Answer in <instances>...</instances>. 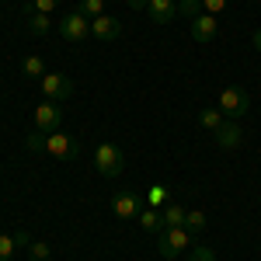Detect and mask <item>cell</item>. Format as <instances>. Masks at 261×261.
Instances as JSON below:
<instances>
[{"instance_id": "1", "label": "cell", "mask_w": 261, "mask_h": 261, "mask_svg": "<svg viewBox=\"0 0 261 261\" xmlns=\"http://www.w3.org/2000/svg\"><path fill=\"white\" fill-rule=\"evenodd\" d=\"M195 244V233L188 226H171V230H161L157 233V251L161 258H178L181 251H188Z\"/></svg>"}, {"instance_id": "2", "label": "cell", "mask_w": 261, "mask_h": 261, "mask_svg": "<svg viewBox=\"0 0 261 261\" xmlns=\"http://www.w3.org/2000/svg\"><path fill=\"white\" fill-rule=\"evenodd\" d=\"M94 167H98V174H105V178H119L122 167H125L122 146H115V143H101L98 150H94Z\"/></svg>"}, {"instance_id": "3", "label": "cell", "mask_w": 261, "mask_h": 261, "mask_svg": "<svg viewBox=\"0 0 261 261\" xmlns=\"http://www.w3.org/2000/svg\"><path fill=\"white\" fill-rule=\"evenodd\" d=\"M216 108H220L226 119H241V115H247V112H251V94H247V91H241V87H223Z\"/></svg>"}, {"instance_id": "4", "label": "cell", "mask_w": 261, "mask_h": 261, "mask_svg": "<svg viewBox=\"0 0 261 261\" xmlns=\"http://www.w3.org/2000/svg\"><path fill=\"white\" fill-rule=\"evenodd\" d=\"M42 150H45L49 157H56V161H73V157L81 153V143L73 140L70 133H45Z\"/></svg>"}, {"instance_id": "5", "label": "cell", "mask_w": 261, "mask_h": 261, "mask_svg": "<svg viewBox=\"0 0 261 261\" xmlns=\"http://www.w3.org/2000/svg\"><path fill=\"white\" fill-rule=\"evenodd\" d=\"M56 28H60V35L66 42H84L87 35H91V18H84L81 11H70Z\"/></svg>"}, {"instance_id": "6", "label": "cell", "mask_w": 261, "mask_h": 261, "mask_svg": "<svg viewBox=\"0 0 261 261\" xmlns=\"http://www.w3.org/2000/svg\"><path fill=\"white\" fill-rule=\"evenodd\" d=\"M35 129L39 133H60L63 129V108L56 101H42L35 108Z\"/></svg>"}, {"instance_id": "7", "label": "cell", "mask_w": 261, "mask_h": 261, "mask_svg": "<svg viewBox=\"0 0 261 261\" xmlns=\"http://www.w3.org/2000/svg\"><path fill=\"white\" fill-rule=\"evenodd\" d=\"M42 94H45V101L63 105V101L73 94V81L63 77V73H45V77H42Z\"/></svg>"}, {"instance_id": "8", "label": "cell", "mask_w": 261, "mask_h": 261, "mask_svg": "<svg viewBox=\"0 0 261 261\" xmlns=\"http://www.w3.org/2000/svg\"><path fill=\"white\" fill-rule=\"evenodd\" d=\"M112 213H115L119 220H140L143 199L136 195V192H119V195L112 199Z\"/></svg>"}, {"instance_id": "9", "label": "cell", "mask_w": 261, "mask_h": 261, "mask_svg": "<svg viewBox=\"0 0 261 261\" xmlns=\"http://www.w3.org/2000/svg\"><path fill=\"white\" fill-rule=\"evenodd\" d=\"M216 32H220V21H216V14H205V11H202L199 18H192V39L199 42V45L213 42V39H216Z\"/></svg>"}, {"instance_id": "10", "label": "cell", "mask_w": 261, "mask_h": 261, "mask_svg": "<svg viewBox=\"0 0 261 261\" xmlns=\"http://www.w3.org/2000/svg\"><path fill=\"white\" fill-rule=\"evenodd\" d=\"M91 32H94V39H101V42H115L122 35V21L112 18V14H101V18L91 21Z\"/></svg>"}, {"instance_id": "11", "label": "cell", "mask_w": 261, "mask_h": 261, "mask_svg": "<svg viewBox=\"0 0 261 261\" xmlns=\"http://www.w3.org/2000/svg\"><path fill=\"white\" fill-rule=\"evenodd\" d=\"M213 136H216V143H220L223 150H233V146H241V143H244V129L237 125V119H226Z\"/></svg>"}, {"instance_id": "12", "label": "cell", "mask_w": 261, "mask_h": 261, "mask_svg": "<svg viewBox=\"0 0 261 261\" xmlns=\"http://www.w3.org/2000/svg\"><path fill=\"white\" fill-rule=\"evenodd\" d=\"M146 11H150V21H157V24H171V21L178 18V0H150Z\"/></svg>"}, {"instance_id": "13", "label": "cell", "mask_w": 261, "mask_h": 261, "mask_svg": "<svg viewBox=\"0 0 261 261\" xmlns=\"http://www.w3.org/2000/svg\"><path fill=\"white\" fill-rule=\"evenodd\" d=\"M140 226L146 230V233H161V230H167V226H164V213L157 209V205H150V209L140 213Z\"/></svg>"}, {"instance_id": "14", "label": "cell", "mask_w": 261, "mask_h": 261, "mask_svg": "<svg viewBox=\"0 0 261 261\" xmlns=\"http://www.w3.org/2000/svg\"><path fill=\"white\" fill-rule=\"evenodd\" d=\"M223 122H226V115H223L220 108H202L199 112V125L205 129V133H216Z\"/></svg>"}, {"instance_id": "15", "label": "cell", "mask_w": 261, "mask_h": 261, "mask_svg": "<svg viewBox=\"0 0 261 261\" xmlns=\"http://www.w3.org/2000/svg\"><path fill=\"white\" fill-rule=\"evenodd\" d=\"M161 213H164V226L171 230V226H185V213H188V209H181L178 202H174V205H164Z\"/></svg>"}, {"instance_id": "16", "label": "cell", "mask_w": 261, "mask_h": 261, "mask_svg": "<svg viewBox=\"0 0 261 261\" xmlns=\"http://www.w3.org/2000/svg\"><path fill=\"white\" fill-rule=\"evenodd\" d=\"M21 70H24V77H32V81H42V77H45V63H42V56H28V60L21 63Z\"/></svg>"}, {"instance_id": "17", "label": "cell", "mask_w": 261, "mask_h": 261, "mask_svg": "<svg viewBox=\"0 0 261 261\" xmlns=\"http://www.w3.org/2000/svg\"><path fill=\"white\" fill-rule=\"evenodd\" d=\"M185 226H188V230L199 237L202 230H205V213H202V209H192V213H185Z\"/></svg>"}, {"instance_id": "18", "label": "cell", "mask_w": 261, "mask_h": 261, "mask_svg": "<svg viewBox=\"0 0 261 261\" xmlns=\"http://www.w3.org/2000/svg\"><path fill=\"white\" fill-rule=\"evenodd\" d=\"M77 11H81L84 18H101V14H105V0H81V7H77Z\"/></svg>"}, {"instance_id": "19", "label": "cell", "mask_w": 261, "mask_h": 261, "mask_svg": "<svg viewBox=\"0 0 261 261\" xmlns=\"http://www.w3.org/2000/svg\"><path fill=\"white\" fill-rule=\"evenodd\" d=\"M49 28H53V18L49 14H32V21H28V32L32 35H45Z\"/></svg>"}, {"instance_id": "20", "label": "cell", "mask_w": 261, "mask_h": 261, "mask_svg": "<svg viewBox=\"0 0 261 261\" xmlns=\"http://www.w3.org/2000/svg\"><path fill=\"white\" fill-rule=\"evenodd\" d=\"M199 14H202V0H181L178 4V18L192 21V18H199Z\"/></svg>"}, {"instance_id": "21", "label": "cell", "mask_w": 261, "mask_h": 261, "mask_svg": "<svg viewBox=\"0 0 261 261\" xmlns=\"http://www.w3.org/2000/svg\"><path fill=\"white\" fill-rule=\"evenodd\" d=\"M60 7V0H28V11L32 14H53Z\"/></svg>"}, {"instance_id": "22", "label": "cell", "mask_w": 261, "mask_h": 261, "mask_svg": "<svg viewBox=\"0 0 261 261\" xmlns=\"http://www.w3.org/2000/svg\"><path fill=\"white\" fill-rule=\"evenodd\" d=\"M188 261H216V251H213V247H205V244H195V247H192V254H188Z\"/></svg>"}, {"instance_id": "23", "label": "cell", "mask_w": 261, "mask_h": 261, "mask_svg": "<svg viewBox=\"0 0 261 261\" xmlns=\"http://www.w3.org/2000/svg\"><path fill=\"white\" fill-rule=\"evenodd\" d=\"M28 251H32V261H45L49 254H53V247L42 244V241H32V244H28Z\"/></svg>"}, {"instance_id": "24", "label": "cell", "mask_w": 261, "mask_h": 261, "mask_svg": "<svg viewBox=\"0 0 261 261\" xmlns=\"http://www.w3.org/2000/svg\"><path fill=\"white\" fill-rule=\"evenodd\" d=\"M14 247H18V241H14V237L0 233V261H11V254H14Z\"/></svg>"}, {"instance_id": "25", "label": "cell", "mask_w": 261, "mask_h": 261, "mask_svg": "<svg viewBox=\"0 0 261 261\" xmlns=\"http://www.w3.org/2000/svg\"><path fill=\"white\" fill-rule=\"evenodd\" d=\"M223 7H226V0H202V11L205 14H220Z\"/></svg>"}, {"instance_id": "26", "label": "cell", "mask_w": 261, "mask_h": 261, "mask_svg": "<svg viewBox=\"0 0 261 261\" xmlns=\"http://www.w3.org/2000/svg\"><path fill=\"white\" fill-rule=\"evenodd\" d=\"M164 199H167V192H164V188H153V192H150V202H153V205H161Z\"/></svg>"}, {"instance_id": "27", "label": "cell", "mask_w": 261, "mask_h": 261, "mask_svg": "<svg viewBox=\"0 0 261 261\" xmlns=\"http://www.w3.org/2000/svg\"><path fill=\"white\" fill-rule=\"evenodd\" d=\"M28 150H42V140H39V136H35V133L28 136Z\"/></svg>"}, {"instance_id": "28", "label": "cell", "mask_w": 261, "mask_h": 261, "mask_svg": "<svg viewBox=\"0 0 261 261\" xmlns=\"http://www.w3.org/2000/svg\"><path fill=\"white\" fill-rule=\"evenodd\" d=\"M254 49H258V53H261V28H258V32H254Z\"/></svg>"}]
</instances>
